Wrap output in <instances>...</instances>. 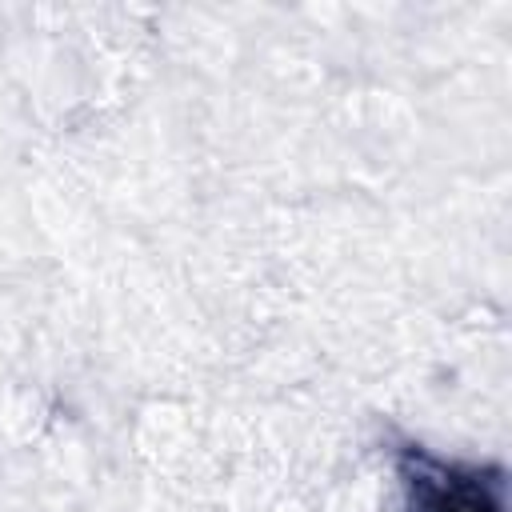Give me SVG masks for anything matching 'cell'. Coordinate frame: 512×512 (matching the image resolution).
<instances>
[{"instance_id": "cell-1", "label": "cell", "mask_w": 512, "mask_h": 512, "mask_svg": "<svg viewBox=\"0 0 512 512\" xmlns=\"http://www.w3.org/2000/svg\"><path fill=\"white\" fill-rule=\"evenodd\" d=\"M408 512H508L504 472L496 464L444 460L420 444L396 452Z\"/></svg>"}]
</instances>
